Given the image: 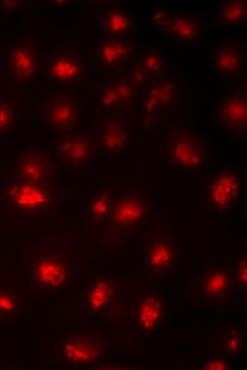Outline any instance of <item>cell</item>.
I'll list each match as a JSON object with an SVG mask.
<instances>
[{
  "label": "cell",
  "instance_id": "cell-29",
  "mask_svg": "<svg viewBox=\"0 0 247 370\" xmlns=\"http://www.w3.org/2000/svg\"><path fill=\"white\" fill-rule=\"evenodd\" d=\"M136 60L153 78L162 79L163 60L158 54H147Z\"/></svg>",
  "mask_w": 247,
  "mask_h": 370
},
{
  "label": "cell",
  "instance_id": "cell-18",
  "mask_svg": "<svg viewBox=\"0 0 247 370\" xmlns=\"http://www.w3.org/2000/svg\"><path fill=\"white\" fill-rule=\"evenodd\" d=\"M100 110L117 109L132 112L139 103L140 93L125 75H109L97 86Z\"/></svg>",
  "mask_w": 247,
  "mask_h": 370
},
{
  "label": "cell",
  "instance_id": "cell-8",
  "mask_svg": "<svg viewBox=\"0 0 247 370\" xmlns=\"http://www.w3.org/2000/svg\"><path fill=\"white\" fill-rule=\"evenodd\" d=\"M53 154L61 169L75 175L94 171L97 155L93 134L89 129L59 134L52 143Z\"/></svg>",
  "mask_w": 247,
  "mask_h": 370
},
{
  "label": "cell",
  "instance_id": "cell-28",
  "mask_svg": "<svg viewBox=\"0 0 247 370\" xmlns=\"http://www.w3.org/2000/svg\"><path fill=\"white\" fill-rule=\"evenodd\" d=\"M132 85L143 95L148 86L154 81L158 80L153 78L140 65L136 59L131 63L124 74Z\"/></svg>",
  "mask_w": 247,
  "mask_h": 370
},
{
  "label": "cell",
  "instance_id": "cell-5",
  "mask_svg": "<svg viewBox=\"0 0 247 370\" xmlns=\"http://www.w3.org/2000/svg\"><path fill=\"white\" fill-rule=\"evenodd\" d=\"M208 137L195 129L169 125L160 145L165 164L182 173H194L204 164L210 148Z\"/></svg>",
  "mask_w": 247,
  "mask_h": 370
},
{
  "label": "cell",
  "instance_id": "cell-10",
  "mask_svg": "<svg viewBox=\"0 0 247 370\" xmlns=\"http://www.w3.org/2000/svg\"><path fill=\"white\" fill-rule=\"evenodd\" d=\"M3 70L0 78L18 85L28 84L40 73L42 60L36 34L19 37L10 45L3 56Z\"/></svg>",
  "mask_w": 247,
  "mask_h": 370
},
{
  "label": "cell",
  "instance_id": "cell-4",
  "mask_svg": "<svg viewBox=\"0 0 247 370\" xmlns=\"http://www.w3.org/2000/svg\"><path fill=\"white\" fill-rule=\"evenodd\" d=\"M72 242L67 236H50L36 238L28 247L40 286L55 288L65 282L74 258Z\"/></svg>",
  "mask_w": 247,
  "mask_h": 370
},
{
  "label": "cell",
  "instance_id": "cell-25",
  "mask_svg": "<svg viewBox=\"0 0 247 370\" xmlns=\"http://www.w3.org/2000/svg\"><path fill=\"white\" fill-rule=\"evenodd\" d=\"M104 38L124 36L131 26L128 14L121 9L110 7L104 9L99 21Z\"/></svg>",
  "mask_w": 247,
  "mask_h": 370
},
{
  "label": "cell",
  "instance_id": "cell-7",
  "mask_svg": "<svg viewBox=\"0 0 247 370\" xmlns=\"http://www.w3.org/2000/svg\"><path fill=\"white\" fill-rule=\"evenodd\" d=\"M37 115L50 132H72L82 124V103L74 90L60 89L41 97L37 104Z\"/></svg>",
  "mask_w": 247,
  "mask_h": 370
},
{
  "label": "cell",
  "instance_id": "cell-26",
  "mask_svg": "<svg viewBox=\"0 0 247 370\" xmlns=\"http://www.w3.org/2000/svg\"><path fill=\"white\" fill-rule=\"evenodd\" d=\"M243 334L235 327H229L218 339L216 354L226 357L240 354L244 347Z\"/></svg>",
  "mask_w": 247,
  "mask_h": 370
},
{
  "label": "cell",
  "instance_id": "cell-31",
  "mask_svg": "<svg viewBox=\"0 0 247 370\" xmlns=\"http://www.w3.org/2000/svg\"><path fill=\"white\" fill-rule=\"evenodd\" d=\"M234 267L235 287L239 292L246 289L247 285V262L246 256H241L236 262Z\"/></svg>",
  "mask_w": 247,
  "mask_h": 370
},
{
  "label": "cell",
  "instance_id": "cell-33",
  "mask_svg": "<svg viewBox=\"0 0 247 370\" xmlns=\"http://www.w3.org/2000/svg\"><path fill=\"white\" fill-rule=\"evenodd\" d=\"M26 2L23 0H1L0 9L3 14H9L11 13L19 14L25 20Z\"/></svg>",
  "mask_w": 247,
  "mask_h": 370
},
{
  "label": "cell",
  "instance_id": "cell-24",
  "mask_svg": "<svg viewBox=\"0 0 247 370\" xmlns=\"http://www.w3.org/2000/svg\"><path fill=\"white\" fill-rule=\"evenodd\" d=\"M213 69L217 72L234 71L243 68L246 56L231 44L217 46L212 53Z\"/></svg>",
  "mask_w": 247,
  "mask_h": 370
},
{
  "label": "cell",
  "instance_id": "cell-1",
  "mask_svg": "<svg viewBox=\"0 0 247 370\" xmlns=\"http://www.w3.org/2000/svg\"><path fill=\"white\" fill-rule=\"evenodd\" d=\"M67 194L64 188L41 185L0 172V218L26 226L27 222L44 223L60 213Z\"/></svg>",
  "mask_w": 247,
  "mask_h": 370
},
{
  "label": "cell",
  "instance_id": "cell-6",
  "mask_svg": "<svg viewBox=\"0 0 247 370\" xmlns=\"http://www.w3.org/2000/svg\"><path fill=\"white\" fill-rule=\"evenodd\" d=\"M97 157H124L131 152V112L115 108L97 110L89 123Z\"/></svg>",
  "mask_w": 247,
  "mask_h": 370
},
{
  "label": "cell",
  "instance_id": "cell-12",
  "mask_svg": "<svg viewBox=\"0 0 247 370\" xmlns=\"http://www.w3.org/2000/svg\"><path fill=\"white\" fill-rule=\"evenodd\" d=\"M216 103V118L219 127L229 136L246 139L247 84L220 92Z\"/></svg>",
  "mask_w": 247,
  "mask_h": 370
},
{
  "label": "cell",
  "instance_id": "cell-23",
  "mask_svg": "<svg viewBox=\"0 0 247 370\" xmlns=\"http://www.w3.org/2000/svg\"><path fill=\"white\" fill-rule=\"evenodd\" d=\"M165 30L174 38L194 41L201 36V26L193 14H175L165 22Z\"/></svg>",
  "mask_w": 247,
  "mask_h": 370
},
{
  "label": "cell",
  "instance_id": "cell-27",
  "mask_svg": "<svg viewBox=\"0 0 247 370\" xmlns=\"http://www.w3.org/2000/svg\"><path fill=\"white\" fill-rule=\"evenodd\" d=\"M245 4L237 0L223 1L215 9L216 16L225 24H237L245 14Z\"/></svg>",
  "mask_w": 247,
  "mask_h": 370
},
{
  "label": "cell",
  "instance_id": "cell-22",
  "mask_svg": "<svg viewBox=\"0 0 247 370\" xmlns=\"http://www.w3.org/2000/svg\"><path fill=\"white\" fill-rule=\"evenodd\" d=\"M115 282L109 276L93 279L85 292V302L90 310H100L108 306L116 292Z\"/></svg>",
  "mask_w": 247,
  "mask_h": 370
},
{
  "label": "cell",
  "instance_id": "cell-17",
  "mask_svg": "<svg viewBox=\"0 0 247 370\" xmlns=\"http://www.w3.org/2000/svg\"><path fill=\"white\" fill-rule=\"evenodd\" d=\"M107 350V341L97 329L77 332L62 344L60 353L67 361L77 364H94L103 359Z\"/></svg>",
  "mask_w": 247,
  "mask_h": 370
},
{
  "label": "cell",
  "instance_id": "cell-19",
  "mask_svg": "<svg viewBox=\"0 0 247 370\" xmlns=\"http://www.w3.org/2000/svg\"><path fill=\"white\" fill-rule=\"evenodd\" d=\"M19 85L0 78V137L15 130L23 113Z\"/></svg>",
  "mask_w": 247,
  "mask_h": 370
},
{
  "label": "cell",
  "instance_id": "cell-9",
  "mask_svg": "<svg viewBox=\"0 0 247 370\" xmlns=\"http://www.w3.org/2000/svg\"><path fill=\"white\" fill-rule=\"evenodd\" d=\"M5 171L24 181L52 186L58 181L61 168L54 154L46 148L30 146L16 152Z\"/></svg>",
  "mask_w": 247,
  "mask_h": 370
},
{
  "label": "cell",
  "instance_id": "cell-3",
  "mask_svg": "<svg viewBox=\"0 0 247 370\" xmlns=\"http://www.w3.org/2000/svg\"><path fill=\"white\" fill-rule=\"evenodd\" d=\"M141 263L150 278L172 276L182 260V252L170 221L158 214L141 233Z\"/></svg>",
  "mask_w": 247,
  "mask_h": 370
},
{
  "label": "cell",
  "instance_id": "cell-16",
  "mask_svg": "<svg viewBox=\"0 0 247 370\" xmlns=\"http://www.w3.org/2000/svg\"><path fill=\"white\" fill-rule=\"evenodd\" d=\"M96 67L110 75H121L136 59V46L127 36L103 38L94 49Z\"/></svg>",
  "mask_w": 247,
  "mask_h": 370
},
{
  "label": "cell",
  "instance_id": "cell-14",
  "mask_svg": "<svg viewBox=\"0 0 247 370\" xmlns=\"http://www.w3.org/2000/svg\"><path fill=\"white\" fill-rule=\"evenodd\" d=\"M243 178L237 171L224 169L209 175L205 199L218 214L228 213L241 201Z\"/></svg>",
  "mask_w": 247,
  "mask_h": 370
},
{
  "label": "cell",
  "instance_id": "cell-11",
  "mask_svg": "<svg viewBox=\"0 0 247 370\" xmlns=\"http://www.w3.org/2000/svg\"><path fill=\"white\" fill-rule=\"evenodd\" d=\"M190 286L192 300H199L209 305H221L231 299L236 290L234 265H207Z\"/></svg>",
  "mask_w": 247,
  "mask_h": 370
},
{
  "label": "cell",
  "instance_id": "cell-15",
  "mask_svg": "<svg viewBox=\"0 0 247 370\" xmlns=\"http://www.w3.org/2000/svg\"><path fill=\"white\" fill-rule=\"evenodd\" d=\"M42 61L40 73L55 84L77 85L87 75L86 63L82 51H54Z\"/></svg>",
  "mask_w": 247,
  "mask_h": 370
},
{
  "label": "cell",
  "instance_id": "cell-21",
  "mask_svg": "<svg viewBox=\"0 0 247 370\" xmlns=\"http://www.w3.org/2000/svg\"><path fill=\"white\" fill-rule=\"evenodd\" d=\"M116 188V182H106L90 196L85 210V220L89 227L105 230L111 212L112 196Z\"/></svg>",
  "mask_w": 247,
  "mask_h": 370
},
{
  "label": "cell",
  "instance_id": "cell-20",
  "mask_svg": "<svg viewBox=\"0 0 247 370\" xmlns=\"http://www.w3.org/2000/svg\"><path fill=\"white\" fill-rule=\"evenodd\" d=\"M138 327L145 332L155 333L160 328L164 316L162 296L150 287L139 297L136 305Z\"/></svg>",
  "mask_w": 247,
  "mask_h": 370
},
{
  "label": "cell",
  "instance_id": "cell-30",
  "mask_svg": "<svg viewBox=\"0 0 247 370\" xmlns=\"http://www.w3.org/2000/svg\"><path fill=\"white\" fill-rule=\"evenodd\" d=\"M18 305L16 294L11 290L0 288V317L11 316Z\"/></svg>",
  "mask_w": 247,
  "mask_h": 370
},
{
  "label": "cell",
  "instance_id": "cell-32",
  "mask_svg": "<svg viewBox=\"0 0 247 370\" xmlns=\"http://www.w3.org/2000/svg\"><path fill=\"white\" fill-rule=\"evenodd\" d=\"M231 367L230 358L217 354L206 359L202 365L204 370H229Z\"/></svg>",
  "mask_w": 247,
  "mask_h": 370
},
{
  "label": "cell",
  "instance_id": "cell-2",
  "mask_svg": "<svg viewBox=\"0 0 247 370\" xmlns=\"http://www.w3.org/2000/svg\"><path fill=\"white\" fill-rule=\"evenodd\" d=\"M151 193L132 186H122L113 194L111 212L104 230V244L123 243L142 233L154 218Z\"/></svg>",
  "mask_w": 247,
  "mask_h": 370
},
{
  "label": "cell",
  "instance_id": "cell-13",
  "mask_svg": "<svg viewBox=\"0 0 247 370\" xmlns=\"http://www.w3.org/2000/svg\"><path fill=\"white\" fill-rule=\"evenodd\" d=\"M142 96L141 127L148 130L174 112L178 104L179 91L173 83L160 79L153 82Z\"/></svg>",
  "mask_w": 247,
  "mask_h": 370
}]
</instances>
